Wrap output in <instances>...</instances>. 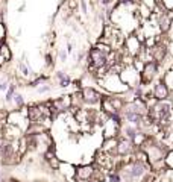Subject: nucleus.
<instances>
[{
    "label": "nucleus",
    "mask_w": 173,
    "mask_h": 182,
    "mask_svg": "<svg viewBox=\"0 0 173 182\" xmlns=\"http://www.w3.org/2000/svg\"><path fill=\"white\" fill-rule=\"evenodd\" d=\"M96 176V165L94 164H82L76 167L74 171V182H88Z\"/></svg>",
    "instance_id": "4"
},
{
    "label": "nucleus",
    "mask_w": 173,
    "mask_h": 182,
    "mask_svg": "<svg viewBox=\"0 0 173 182\" xmlns=\"http://www.w3.org/2000/svg\"><path fill=\"white\" fill-rule=\"evenodd\" d=\"M55 78L58 79V87H61V88H67V87H70V85H71V82H73V80H71V78H70L65 71H62V70L56 71Z\"/></svg>",
    "instance_id": "7"
},
{
    "label": "nucleus",
    "mask_w": 173,
    "mask_h": 182,
    "mask_svg": "<svg viewBox=\"0 0 173 182\" xmlns=\"http://www.w3.org/2000/svg\"><path fill=\"white\" fill-rule=\"evenodd\" d=\"M143 46H144V44H143V41L140 40V36L134 32V34L127 35L126 38H125V43H123V50H125V53H127L129 56L135 58L140 52H141Z\"/></svg>",
    "instance_id": "2"
},
{
    "label": "nucleus",
    "mask_w": 173,
    "mask_h": 182,
    "mask_svg": "<svg viewBox=\"0 0 173 182\" xmlns=\"http://www.w3.org/2000/svg\"><path fill=\"white\" fill-rule=\"evenodd\" d=\"M65 50H67V53H69V55H71V53H73V50H74V47H73V43H67V49H65Z\"/></svg>",
    "instance_id": "17"
},
{
    "label": "nucleus",
    "mask_w": 173,
    "mask_h": 182,
    "mask_svg": "<svg viewBox=\"0 0 173 182\" xmlns=\"http://www.w3.org/2000/svg\"><path fill=\"white\" fill-rule=\"evenodd\" d=\"M79 5L82 8V12L84 14H88V8H87V0H79Z\"/></svg>",
    "instance_id": "16"
},
{
    "label": "nucleus",
    "mask_w": 173,
    "mask_h": 182,
    "mask_svg": "<svg viewBox=\"0 0 173 182\" xmlns=\"http://www.w3.org/2000/svg\"><path fill=\"white\" fill-rule=\"evenodd\" d=\"M0 182H2V173H0Z\"/></svg>",
    "instance_id": "20"
},
{
    "label": "nucleus",
    "mask_w": 173,
    "mask_h": 182,
    "mask_svg": "<svg viewBox=\"0 0 173 182\" xmlns=\"http://www.w3.org/2000/svg\"><path fill=\"white\" fill-rule=\"evenodd\" d=\"M11 87V79L8 76H0V91H8V88Z\"/></svg>",
    "instance_id": "12"
},
{
    "label": "nucleus",
    "mask_w": 173,
    "mask_h": 182,
    "mask_svg": "<svg viewBox=\"0 0 173 182\" xmlns=\"http://www.w3.org/2000/svg\"><path fill=\"white\" fill-rule=\"evenodd\" d=\"M12 103L18 108V109H22L24 105H26V102H24V97L23 94H20V93H15V96H14V100H12Z\"/></svg>",
    "instance_id": "11"
},
{
    "label": "nucleus",
    "mask_w": 173,
    "mask_h": 182,
    "mask_svg": "<svg viewBox=\"0 0 173 182\" xmlns=\"http://www.w3.org/2000/svg\"><path fill=\"white\" fill-rule=\"evenodd\" d=\"M160 70H161V65L158 62H155V61L146 62L143 70L140 71V85L146 88L147 85L153 84V80L160 76Z\"/></svg>",
    "instance_id": "1"
},
{
    "label": "nucleus",
    "mask_w": 173,
    "mask_h": 182,
    "mask_svg": "<svg viewBox=\"0 0 173 182\" xmlns=\"http://www.w3.org/2000/svg\"><path fill=\"white\" fill-rule=\"evenodd\" d=\"M134 152H135V146L132 144V141L126 136H118L117 156H127V155H132Z\"/></svg>",
    "instance_id": "6"
},
{
    "label": "nucleus",
    "mask_w": 173,
    "mask_h": 182,
    "mask_svg": "<svg viewBox=\"0 0 173 182\" xmlns=\"http://www.w3.org/2000/svg\"><path fill=\"white\" fill-rule=\"evenodd\" d=\"M44 59H46V65H47V67H53V65H55V62H53V56H52V53H46V56H44Z\"/></svg>",
    "instance_id": "15"
},
{
    "label": "nucleus",
    "mask_w": 173,
    "mask_h": 182,
    "mask_svg": "<svg viewBox=\"0 0 173 182\" xmlns=\"http://www.w3.org/2000/svg\"><path fill=\"white\" fill-rule=\"evenodd\" d=\"M47 80H49V76H36L34 80L27 82V87H31V88H38L40 85L47 84Z\"/></svg>",
    "instance_id": "9"
},
{
    "label": "nucleus",
    "mask_w": 173,
    "mask_h": 182,
    "mask_svg": "<svg viewBox=\"0 0 173 182\" xmlns=\"http://www.w3.org/2000/svg\"><path fill=\"white\" fill-rule=\"evenodd\" d=\"M102 182H109V181H108V179H105V181H102Z\"/></svg>",
    "instance_id": "19"
},
{
    "label": "nucleus",
    "mask_w": 173,
    "mask_h": 182,
    "mask_svg": "<svg viewBox=\"0 0 173 182\" xmlns=\"http://www.w3.org/2000/svg\"><path fill=\"white\" fill-rule=\"evenodd\" d=\"M172 93L169 90V87L164 84V80L160 78V79L155 82L153 88H152V97L156 100V102H164V100H170L172 97Z\"/></svg>",
    "instance_id": "5"
},
{
    "label": "nucleus",
    "mask_w": 173,
    "mask_h": 182,
    "mask_svg": "<svg viewBox=\"0 0 173 182\" xmlns=\"http://www.w3.org/2000/svg\"><path fill=\"white\" fill-rule=\"evenodd\" d=\"M15 93H17V85L15 84H11V87L8 88L6 91V96H5V102L6 103H12L14 100V96H15Z\"/></svg>",
    "instance_id": "10"
},
{
    "label": "nucleus",
    "mask_w": 173,
    "mask_h": 182,
    "mask_svg": "<svg viewBox=\"0 0 173 182\" xmlns=\"http://www.w3.org/2000/svg\"><path fill=\"white\" fill-rule=\"evenodd\" d=\"M161 79L164 80V84L169 87L170 93H173V68H169V70L161 76Z\"/></svg>",
    "instance_id": "8"
},
{
    "label": "nucleus",
    "mask_w": 173,
    "mask_h": 182,
    "mask_svg": "<svg viewBox=\"0 0 173 182\" xmlns=\"http://www.w3.org/2000/svg\"><path fill=\"white\" fill-rule=\"evenodd\" d=\"M35 90H36L38 94H46V93H50L52 87H50L49 84H43V85H40V87H38V88H35Z\"/></svg>",
    "instance_id": "14"
},
{
    "label": "nucleus",
    "mask_w": 173,
    "mask_h": 182,
    "mask_svg": "<svg viewBox=\"0 0 173 182\" xmlns=\"http://www.w3.org/2000/svg\"><path fill=\"white\" fill-rule=\"evenodd\" d=\"M67 58H69V53H67L65 49H58V59H59V62H65Z\"/></svg>",
    "instance_id": "13"
},
{
    "label": "nucleus",
    "mask_w": 173,
    "mask_h": 182,
    "mask_svg": "<svg viewBox=\"0 0 173 182\" xmlns=\"http://www.w3.org/2000/svg\"><path fill=\"white\" fill-rule=\"evenodd\" d=\"M114 3V0H100V5L102 6H109V5H113Z\"/></svg>",
    "instance_id": "18"
},
{
    "label": "nucleus",
    "mask_w": 173,
    "mask_h": 182,
    "mask_svg": "<svg viewBox=\"0 0 173 182\" xmlns=\"http://www.w3.org/2000/svg\"><path fill=\"white\" fill-rule=\"evenodd\" d=\"M81 94L85 106H90V108H94L96 105H100V100L103 97V94L100 91H97L94 87H90V85H85L81 90Z\"/></svg>",
    "instance_id": "3"
}]
</instances>
